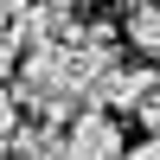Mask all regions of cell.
I'll use <instances>...</instances> for the list:
<instances>
[{"instance_id":"6da1fadb","label":"cell","mask_w":160,"mask_h":160,"mask_svg":"<svg viewBox=\"0 0 160 160\" xmlns=\"http://www.w3.org/2000/svg\"><path fill=\"white\" fill-rule=\"evenodd\" d=\"M64 141H71V160H128V141L115 128V109L90 102L64 122Z\"/></svg>"},{"instance_id":"7a4b0ae2","label":"cell","mask_w":160,"mask_h":160,"mask_svg":"<svg viewBox=\"0 0 160 160\" xmlns=\"http://www.w3.org/2000/svg\"><path fill=\"white\" fill-rule=\"evenodd\" d=\"M154 83H160V77L148 71V64H122V58H115L109 77H102V90H96V102H102V109H115V115H122V109L135 115L141 102L154 96Z\"/></svg>"},{"instance_id":"3957f363","label":"cell","mask_w":160,"mask_h":160,"mask_svg":"<svg viewBox=\"0 0 160 160\" xmlns=\"http://www.w3.org/2000/svg\"><path fill=\"white\" fill-rule=\"evenodd\" d=\"M122 32L148 64H160V0H128V26Z\"/></svg>"},{"instance_id":"277c9868","label":"cell","mask_w":160,"mask_h":160,"mask_svg":"<svg viewBox=\"0 0 160 160\" xmlns=\"http://www.w3.org/2000/svg\"><path fill=\"white\" fill-rule=\"evenodd\" d=\"M135 122H141V135H160V83H154V96L135 109Z\"/></svg>"},{"instance_id":"5b68a950","label":"cell","mask_w":160,"mask_h":160,"mask_svg":"<svg viewBox=\"0 0 160 160\" xmlns=\"http://www.w3.org/2000/svg\"><path fill=\"white\" fill-rule=\"evenodd\" d=\"M128 160H160V135H141L135 148H128Z\"/></svg>"},{"instance_id":"8992f818","label":"cell","mask_w":160,"mask_h":160,"mask_svg":"<svg viewBox=\"0 0 160 160\" xmlns=\"http://www.w3.org/2000/svg\"><path fill=\"white\" fill-rule=\"evenodd\" d=\"M26 7H32V0H7V19H19V13H26Z\"/></svg>"},{"instance_id":"52a82bcc","label":"cell","mask_w":160,"mask_h":160,"mask_svg":"<svg viewBox=\"0 0 160 160\" xmlns=\"http://www.w3.org/2000/svg\"><path fill=\"white\" fill-rule=\"evenodd\" d=\"M51 7H64V13H77V0H51Z\"/></svg>"}]
</instances>
